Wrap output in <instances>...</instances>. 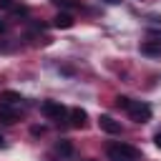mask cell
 Masks as SVG:
<instances>
[{
  "instance_id": "4fadbf2b",
  "label": "cell",
  "mask_w": 161,
  "mask_h": 161,
  "mask_svg": "<svg viewBox=\"0 0 161 161\" xmlns=\"http://www.w3.org/2000/svg\"><path fill=\"white\" fill-rule=\"evenodd\" d=\"M0 10H15V3L13 0H0Z\"/></svg>"
},
{
  "instance_id": "30bf717a",
  "label": "cell",
  "mask_w": 161,
  "mask_h": 161,
  "mask_svg": "<svg viewBox=\"0 0 161 161\" xmlns=\"http://www.w3.org/2000/svg\"><path fill=\"white\" fill-rule=\"evenodd\" d=\"M55 151H58V153H63V156H70V153H73V146H70V141H68V138H60V141L55 143Z\"/></svg>"
},
{
  "instance_id": "7c38bea8",
  "label": "cell",
  "mask_w": 161,
  "mask_h": 161,
  "mask_svg": "<svg viewBox=\"0 0 161 161\" xmlns=\"http://www.w3.org/2000/svg\"><path fill=\"white\" fill-rule=\"evenodd\" d=\"M128 103H131V98H126V96H118L116 98V106L118 108H128Z\"/></svg>"
},
{
  "instance_id": "9a60e30c",
  "label": "cell",
  "mask_w": 161,
  "mask_h": 161,
  "mask_svg": "<svg viewBox=\"0 0 161 161\" xmlns=\"http://www.w3.org/2000/svg\"><path fill=\"white\" fill-rule=\"evenodd\" d=\"M5 30H8V25H5V20H3V18H0V35H3V33H5Z\"/></svg>"
},
{
  "instance_id": "ac0fdd59",
  "label": "cell",
  "mask_w": 161,
  "mask_h": 161,
  "mask_svg": "<svg viewBox=\"0 0 161 161\" xmlns=\"http://www.w3.org/2000/svg\"><path fill=\"white\" fill-rule=\"evenodd\" d=\"M0 148H5V138L3 136H0Z\"/></svg>"
},
{
  "instance_id": "8fae6325",
  "label": "cell",
  "mask_w": 161,
  "mask_h": 161,
  "mask_svg": "<svg viewBox=\"0 0 161 161\" xmlns=\"http://www.w3.org/2000/svg\"><path fill=\"white\" fill-rule=\"evenodd\" d=\"M50 3H55L58 8H63V10H75L78 8V3L75 0H50Z\"/></svg>"
},
{
  "instance_id": "ba28073f",
  "label": "cell",
  "mask_w": 161,
  "mask_h": 161,
  "mask_svg": "<svg viewBox=\"0 0 161 161\" xmlns=\"http://www.w3.org/2000/svg\"><path fill=\"white\" fill-rule=\"evenodd\" d=\"M73 23H75V20H73L70 13H58V15L53 18V25H55V28H73Z\"/></svg>"
},
{
  "instance_id": "52a82bcc",
  "label": "cell",
  "mask_w": 161,
  "mask_h": 161,
  "mask_svg": "<svg viewBox=\"0 0 161 161\" xmlns=\"http://www.w3.org/2000/svg\"><path fill=\"white\" fill-rule=\"evenodd\" d=\"M141 53H143V55H161V43L148 38L146 43H141Z\"/></svg>"
},
{
  "instance_id": "5bb4252c",
  "label": "cell",
  "mask_w": 161,
  "mask_h": 161,
  "mask_svg": "<svg viewBox=\"0 0 161 161\" xmlns=\"http://www.w3.org/2000/svg\"><path fill=\"white\" fill-rule=\"evenodd\" d=\"M146 35H148L151 40H158V43H161V30H148Z\"/></svg>"
},
{
  "instance_id": "2e32d148",
  "label": "cell",
  "mask_w": 161,
  "mask_h": 161,
  "mask_svg": "<svg viewBox=\"0 0 161 161\" xmlns=\"http://www.w3.org/2000/svg\"><path fill=\"white\" fill-rule=\"evenodd\" d=\"M153 143H156V146L161 148V133H156V136H153Z\"/></svg>"
},
{
  "instance_id": "9c48e42d",
  "label": "cell",
  "mask_w": 161,
  "mask_h": 161,
  "mask_svg": "<svg viewBox=\"0 0 161 161\" xmlns=\"http://www.w3.org/2000/svg\"><path fill=\"white\" fill-rule=\"evenodd\" d=\"M23 98H20V93H15V91H3L0 93V103H10V106H18Z\"/></svg>"
},
{
  "instance_id": "8992f818",
  "label": "cell",
  "mask_w": 161,
  "mask_h": 161,
  "mask_svg": "<svg viewBox=\"0 0 161 161\" xmlns=\"http://www.w3.org/2000/svg\"><path fill=\"white\" fill-rule=\"evenodd\" d=\"M68 116H70V126H73V128H83V126H86V118H88V116H86L83 108H70Z\"/></svg>"
},
{
  "instance_id": "3957f363",
  "label": "cell",
  "mask_w": 161,
  "mask_h": 161,
  "mask_svg": "<svg viewBox=\"0 0 161 161\" xmlns=\"http://www.w3.org/2000/svg\"><path fill=\"white\" fill-rule=\"evenodd\" d=\"M126 111H128L131 121H136V123H146V121L151 118V106L143 103V101H131Z\"/></svg>"
},
{
  "instance_id": "6da1fadb",
  "label": "cell",
  "mask_w": 161,
  "mask_h": 161,
  "mask_svg": "<svg viewBox=\"0 0 161 161\" xmlns=\"http://www.w3.org/2000/svg\"><path fill=\"white\" fill-rule=\"evenodd\" d=\"M106 153H108L111 161H141V151L136 146H131V143H123V141L108 143Z\"/></svg>"
},
{
  "instance_id": "7a4b0ae2",
  "label": "cell",
  "mask_w": 161,
  "mask_h": 161,
  "mask_svg": "<svg viewBox=\"0 0 161 161\" xmlns=\"http://www.w3.org/2000/svg\"><path fill=\"white\" fill-rule=\"evenodd\" d=\"M40 111H43V116L50 118V121H63V118L68 116V108H65L60 101H43V103H40Z\"/></svg>"
},
{
  "instance_id": "e0dca14e",
  "label": "cell",
  "mask_w": 161,
  "mask_h": 161,
  "mask_svg": "<svg viewBox=\"0 0 161 161\" xmlns=\"http://www.w3.org/2000/svg\"><path fill=\"white\" fill-rule=\"evenodd\" d=\"M106 5H118V3H123V0H103Z\"/></svg>"
},
{
  "instance_id": "277c9868",
  "label": "cell",
  "mask_w": 161,
  "mask_h": 161,
  "mask_svg": "<svg viewBox=\"0 0 161 161\" xmlns=\"http://www.w3.org/2000/svg\"><path fill=\"white\" fill-rule=\"evenodd\" d=\"M15 121H20V108H15V106H10V103H0V123H15Z\"/></svg>"
},
{
  "instance_id": "5b68a950",
  "label": "cell",
  "mask_w": 161,
  "mask_h": 161,
  "mask_svg": "<svg viewBox=\"0 0 161 161\" xmlns=\"http://www.w3.org/2000/svg\"><path fill=\"white\" fill-rule=\"evenodd\" d=\"M98 126H101L106 133H121V123L113 121L111 116H98Z\"/></svg>"
}]
</instances>
